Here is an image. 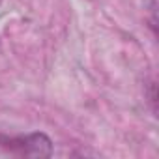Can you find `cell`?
Listing matches in <instances>:
<instances>
[{
    "instance_id": "3",
    "label": "cell",
    "mask_w": 159,
    "mask_h": 159,
    "mask_svg": "<svg viewBox=\"0 0 159 159\" xmlns=\"http://www.w3.org/2000/svg\"><path fill=\"white\" fill-rule=\"evenodd\" d=\"M0 4H2V0H0Z\"/></svg>"
},
{
    "instance_id": "1",
    "label": "cell",
    "mask_w": 159,
    "mask_h": 159,
    "mask_svg": "<svg viewBox=\"0 0 159 159\" xmlns=\"http://www.w3.org/2000/svg\"><path fill=\"white\" fill-rule=\"evenodd\" d=\"M0 146L19 157H51L52 155V140L39 131L28 133V135H17V137L0 135Z\"/></svg>"
},
{
    "instance_id": "2",
    "label": "cell",
    "mask_w": 159,
    "mask_h": 159,
    "mask_svg": "<svg viewBox=\"0 0 159 159\" xmlns=\"http://www.w3.org/2000/svg\"><path fill=\"white\" fill-rule=\"evenodd\" d=\"M150 101H152V109L155 112V103H157V99H155V83H150Z\"/></svg>"
}]
</instances>
